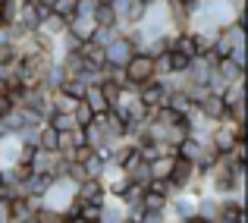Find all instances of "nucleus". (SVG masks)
Listing matches in <instances>:
<instances>
[{"instance_id":"23","label":"nucleus","mask_w":248,"mask_h":223,"mask_svg":"<svg viewBox=\"0 0 248 223\" xmlns=\"http://www.w3.org/2000/svg\"><path fill=\"white\" fill-rule=\"evenodd\" d=\"M57 91H63V95H66V97H73V101H82V97H85V91H88V85H85L82 79H66V82H63Z\"/></svg>"},{"instance_id":"11","label":"nucleus","mask_w":248,"mask_h":223,"mask_svg":"<svg viewBox=\"0 0 248 223\" xmlns=\"http://www.w3.org/2000/svg\"><path fill=\"white\" fill-rule=\"evenodd\" d=\"M214 76H217L220 82L230 88V85H236V82H242V79H245V69H239L236 63L226 57V60H217V66H214Z\"/></svg>"},{"instance_id":"15","label":"nucleus","mask_w":248,"mask_h":223,"mask_svg":"<svg viewBox=\"0 0 248 223\" xmlns=\"http://www.w3.org/2000/svg\"><path fill=\"white\" fill-rule=\"evenodd\" d=\"M164 107H170L176 116H186L188 110L195 107V104L188 101V95H186L182 88H173V85H170V95H167V104H164Z\"/></svg>"},{"instance_id":"10","label":"nucleus","mask_w":248,"mask_h":223,"mask_svg":"<svg viewBox=\"0 0 248 223\" xmlns=\"http://www.w3.org/2000/svg\"><path fill=\"white\" fill-rule=\"evenodd\" d=\"M47 95H50V91H44V88H29L22 95V104H19V107H29V110H35V113H41L44 120H47V116H50Z\"/></svg>"},{"instance_id":"20","label":"nucleus","mask_w":248,"mask_h":223,"mask_svg":"<svg viewBox=\"0 0 248 223\" xmlns=\"http://www.w3.org/2000/svg\"><path fill=\"white\" fill-rule=\"evenodd\" d=\"M170 35H173V32H170ZM170 35L151 38V41L145 44V50H141V54H145V57H151V60H157V57H164V54H170Z\"/></svg>"},{"instance_id":"25","label":"nucleus","mask_w":248,"mask_h":223,"mask_svg":"<svg viewBox=\"0 0 248 223\" xmlns=\"http://www.w3.org/2000/svg\"><path fill=\"white\" fill-rule=\"evenodd\" d=\"M91 19H94L97 29H113V25L120 22V19H116V13L110 10V6H94V16H91Z\"/></svg>"},{"instance_id":"29","label":"nucleus","mask_w":248,"mask_h":223,"mask_svg":"<svg viewBox=\"0 0 248 223\" xmlns=\"http://www.w3.org/2000/svg\"><path fill=\"white\" fill-rule=\"evenodd\" d=\"M167 205H170V201L167 198H160V195H141V207H145V211L148 214H164L167 211Z\"/></svg>"},{"instance_id":"3","label":"nucleus","mask_w":248,"mask_h":223,"mask_svg":"<svg viewBox=\"0 0 248 223\" xmlns=\"http://www.w3.org/2000/svg\"><path fill=\"white\" fill-rule=\"evenodd\" d=\"M123 79H126V88H141L154 82V60L145 54H132V60L123 66Z\"/></svg>"},{"instance_id":"5","label":"nucleus","mask_w":248,"mask_h":223,"mask_svg":"<svg viewBox=\"0 0 248 223\" xmlns=\"http://www.w3.org/2000/svg\"><path fill=\"white\" fill-rule=\"evenodd\" d=\"M135 48L129 44V38H113V41L104 48V66H113V69H123L129 60H132Z\"/></svg>"},{"instance_id":"22","label":"nucleus","mask_w":248,"mask_h":223,"mask_svg":"<svg viewBox=\"0 0 248 223\" xmlns=\"http://www.w3.org/2000/svg\"><path fill=\"white\" fill-rule=\"evenodd\" d=\"M22 10V0H0V22L3 25H13Z\"/></svg>"},{"instance_id":"24","label":"nucleus","mask_w":248,"mask_h":223,"mask_svg":"<svg viewBox=\"0 0 248 223\" xmlns=\"http://www.w3.org/2000/svg\"><path fill=\"white\" fill-rule=\"evenodd\" d=\"M223 104H226V110L236 107V104H245V79L236 82V85H230V88L223 91Z\"/></svg>"},{"instance_id":"34","label":"nucleus","mask_w":248,"mask_h":223,"mask_svg":"<svg viewBox=\"0 0 248 223\" xmlns=\"http://www.w3.org/2000/svg\"><path fill=\"white\" fill-rule=\"evenodd\" d=\"M179 3H182V6H188V10H192V6L198 3V0H179Z\"/></svg>"},{"instance_id":"4","label":"nucleus","mask_w":248,"mask_h":223,"mask_svg":"<svg viewBox=\"0 0 248 223\" xmlns=\"http://www.w3.org/2000/svg\"><path fill=\"white\" fill-rule=\"evenodd\" d=\"M167 95H170V79L167 82H148V85H141V88H135V97H139V104L151 113V110H157V107H164L167 104Z\"/></svg>"},{"instance_id":"6","label":"nucleus","mask_w":248,"mask_h":223,"mask_svg":"<svg viewBox=\"0 0 248 223\" xmlns=\"http://www.w3.org/2000/svg\"><path fill=\"white\" fill-rule=\"evenodd\" d=\"M104 201H107V192L101 179H85L76 186V205H104Z\"/></svg>"},{"instance_id":"28","label":"nucleus","mask_w":248,"mask_h":223,"mask_svg":"<svg viewBox=\"0 0 248 223\" xmlns=\"http://www.w3.org/2000/svg\"><path fill=\"white\" fill-rule=\"evenodd\" d=\"M47 123H50V129H57V132H73V129H76L73 113H50Z\"/></svg>"},{"instance_id":"19","label":"nucleus","mask_w":248,"mask_h":223,"mask_svg":"<svg viewBox=\"0 0 248 223\" xmlns=\"http://www.w3.org/2000/svg\"><path fill=\"white\" fill-rule=\"evenodd\" d=\"M60 66H63V76L66 79H79L82 69H85V57L82 54H63Z\"/></svg>"},{"instance_id":"9","label":"nucleus","mask_w":248,"mask_h":223,"mask_svg":"<svg viewBox=\"0 0 248 223\" xmlns=\"http://www.w3.org/2000/svg\"><path fill=\"white\" fill-rule=\"evenodd\" d=\"M198 110H201V116H204L207 123H223V120H230L226 116V104H223V97H217V95H207L204 101L198 104Z\"/></svg>"},{"instance_id":"12","label":"nucleus","mask_w":248,"mask_h":223,"mask_svg":"<svg viewBox=\"0 0 248 223\" xmlns=\"http://www.w3.org/2000/svg\"><path fill=\"white\" fill-rule=\"evenodd\" d=\"M82 104L91 110V116H104L110 110V101L101 95V88L97 85H88V91H85V97H82Z\"/></svg>"},{"instance_id":"27","label":"nucleus","mask_w":248,"mask_h":223,"mask_svg":"<svg viewBox=\"0 0 248 223\" xmlns=\"http://www.w3.org/2000/svg\"><path fill=\"white\" fill-rule=\"evenodd\" d=\"M79 167L85 170V176H88V179H101V176H104V170H107V163H104L97 154H91L85 163H79Z\"/></svg>"},{"instance_id":"13","label":"nucleus","mask_w":248,"mask_h":223,"mask_svg":"<svg viewBox=\"0 0 248 223\" xmlns=\"http://www.w3.org/2000/svg\"><path fill=\"white\" fill-rule=\"evenodd\" d=\"M176 167V157H167V154H157L151 163H148V179H167L170 182V173Z\"/></svg>"},{"instance_id":"30","label":"nucleus","mask_w":248,"mask_h":223,"mask_svg":"<svg viewBox=\"0 0 248 223\" xmlns=\"http://www.w3.org/2000/svg\"><path fill=\"white\" fill-rule=\"evenodd\" d=\"M35 220H38V223H66V217H63V214L50 211V207H44V205L35 211Z\"/></svg>"},{"instance_id":"18","label":"nucleus","mask_w":248,"mask_h":223,"mask_svg":"<svg viewBox=\"0 0 248 223\" xmlns=\"http://www.w3.org/2000/svg\"><path fill=\"white\" fill-rule=\"evenodd\" d=\"M97 223H126V207H123L120 201L107 198L101 205V220H97Z\"/></svg>"},{"instance_id":"14","label":"nucleus","mask_w":248,"mask_h":223,"mask_svg":"<svg viewBox=\"0 0 248 223\" xmlns=\"http://www.w3.org/2000/svg\"><path fill=\"white\" fill-rule=\"evenodd\" d=\"M16 163H19V142L16 135H6V139H0V170L16 167Z\"/></svg>"},{"instance_id":"21","label":"nucleus","mask_w":248,"mask_h":223,"mask_svg":"<svg viewBox=\"0 0 248 223\" xmlns=\"http://www.w3.org/2000/svg\"><path fill=\"white\" fill-rule=\"evenodd\" d=\"M57 142H60V132L50 129V123H44L38 129V151H57Z\"/></svg>"},{"instance_id":"7","label":"nucleus","mask_w":248,"mask_h":223,"mask_svg":"<svg viewBox=\"0 0 248 223\" xmlns=\"http://www.w3.org/2000/svg\"><path fill=\"white\" fill-rule=\"evenodd\" d=\"M195 179H198L195 163H186V160L176 157V167H173V173H170V186H173V192H188Z\"/></svg>"},{"instance_id":"17","label":"nucleus","mask_w":248,"mask_h":223,"mask_svg":"<svg viewBox=\"0 0 248 223\" xmlns=\"http://www.w3.org/2000/svg\"><path fill=\"white\" fill-rule=\"evenodd\" d=\"M220 38H223L230 48H248L245 38V22H230L226 29H220Z\"/></svg>"},{"instance_id":"16","label":"nucleus","mask_w":248,"mask_h":223,"mask_svg":"<svg viewBox=\"0 0 248 223\" xmlns=\"http://www.w3.org/2000/svg\"><path fill=\"white\" fill-rule=\"evenodd\" d=\"M195 217H201L207 223H217V217H220V198H214V195H201L198 207H195Z\"/></svg>"},{"instance_id":"26","label":"nucleus","mask_w":248,"mask_h":223,"mask_svg":"<svg viewBox=\"0 0 248 223\" xmlns=\"http://www.w3.org/2000/svg\"><path fill=\"white\" fill-rule=\"evenodd\" d=\"M145 192H148V195H160V198H167V201L176 195L173 186H170L167 179H148V182H145Z\"/></svg>"},{"instance_id":"32","label":"nucleus","mask_w":248,"mask_h":223,"mask_svg":"<svg viewBox=\"0 0 248 223\" xmlns=\"http://www.w3.org/2000/svg\"><path fill=\"white\" fill-rule=\"evenodd\" d=\"M73 120H76V126H88V123H91V110L85 107L82 101L76 104V110H73Z\"/></svg>"},{"instance_id":"2","label":"nucleus","mask_w":248,"mask_h":223,"mask_svg":"<svg viewBox=\"0 0 248 223\" xmlns=\"http://www.w3.org/2000/svg\"><path fill=\"white\" fill-rule=\"evenodd\" d=\"M245 139V126H236V123L223 120V123H214L211 132H207V142H211V148L217 151V154H230L232 145L236 142Z\"/></svg>"},{"instance_id":"1","label":"nucleus","mask_w":248,"mask_h":223,"mask_svg":"<svg viewBox=\"0 0 248 223\" xmlns=\"http://www.w3.org/2000/svg\"><path fill=\"white\" fill-rule=\"evenodd\" d=\"M41 205L50 207V211H57V214H69L73 205H76V182H69L66 176H63V179H54V186L47 189Z\"/></svg>"},{"instance_id":"31","label":"nucleus","mask_w":248,"mask_h":223,"mask_svg":"<svg viewBox=\"0 0 248 223\" xmlns=\"http://www.w3.org/2000/svg\"><path fill=\"white\" fill-rule=\"evenodd\" d=\"M113 38H116V35H113V29H97V32H94V38H91V44H94V48H107Z\"/></svg>"},{"instance_id":"33","label":"nucleus","mask_w":248,"mask_h":223,"mask_svg":"<svg viewBox=\"0 0 248 223\" xmlns=\"http://www.w3.org/2000/svg\"><path fill=\"white\" fill-rule=\"evenodd\" d=\"M230 60L236 63L239 69H248V48H232L230 50Z\"/></svg>"},{"instance_id":"8","label":"nucleus","mask_w":248,"mask_h":223,"mask_svg":"<svg viewBox=\"0 0 248 223\" xmlns=\"http://www.w3.org/2000/svg\"><path fill=\"white\" fill-rule=\"evenodd\" d=\"M41 41H57V38L66 35V16H60V13H50L47 19H41V25H38L35 32Z\"/></svg>"}]
</instances>
